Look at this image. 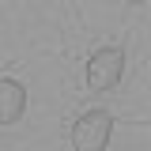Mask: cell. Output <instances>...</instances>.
I'll return each mask as SVG.
<instances>
[{
    "instance_id": "3957f363",
    "label": "cell",
    "mask_w": 151,
    "mask_h": 151,
    "mask_svg": "<svg viewBox=\"0 0 151 151\" xmlns=\"http://www.w3.org/2000/svg\"><path fill=\"white\" fill-rule=\"evenodd\" d=\"M23 113H27V87L19 79H12V76H4L0 79V125L4 129L15 125Z\"/></svg>"
},
{
    "instance_id": "7a4b0ae2",
    "label": "cell",
    "mask_w": 151,
    "mask_h": 151,
    "mask_svg": "<svg viewBox=\"0 0 151 151\" xmlns=\"http://www.w3.org/2000/svg\"><path fill=\"white\" fill-rule=\"evenodd\" d=\"M113 136V113L110 110H87L72 125V147L76 151H106Z\"/></svg>"
},
{
    "instance_id": "277c9868",
    "label": "cell",
    "mask_w": 151,
    "mask_h": 151,
    "mask_svg": "<svg viewBox=\"0 0 151 151\" xmlns=\"http://www.w3.org/2000/svg\"><path fill=\"white\" fill-rule=\"evenodd\" d=\"M125 4H147V0H125Z\"/></svg>"
},
{
    "instance_id": "6da1fadb",
    "label": "cell",
    "mask_w": 151,
    "mask_h": 151,
    "mask_svg": "<svg viewBox=\"0 0 151 151\" xmlns=\"http://www.w3.org/2000/svg\"><path fill=\"white\" fill-rule=\"evenodd\" d=\"M121 72H125V49L121 45H102L94 49L91 60H87V91L106 94L121 83Z\"/></svg>"
}]
</instances>
